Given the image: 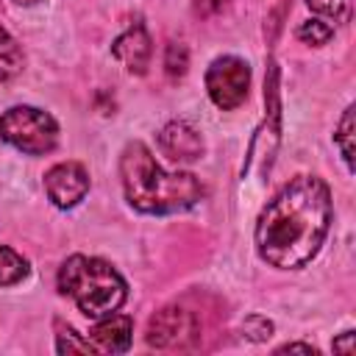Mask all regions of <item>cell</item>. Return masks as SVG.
<instances>
[{"label": "cell", "mask_w": 356, "mask_h": 356, "mask_svg": "<svg viewBox=\"0 0 356 356\" xmlns=\"http://www.w3.org/2000/svg\"><path fill=\"white\" fill-rule=\"evenodd\" d=\"M225 3H228V0H195V11L203 14V17H211V14L222 11Z\"/></svg>", "instance_id": "cell-19"}, {"label": "cell", "mask_w": 356, "mask_h": 356, "mask_svg": "<svg viewBox=\"0 0 356 356\" xmlns=\"http://www.w3.org/2000/svg\"><path fill=\"white\" fill-rule=\"evenodd\" d=\"M25 275H28V261L17 250L0 245V286H14Z\"/></svg>", "instance_id": "cell-12"}, {"label": "cell", "mask_w": 356, "mask_h": 356, "mask_svg": "<svg viewBox=\"0 0 356 356\" xmlns=\"http://www.w3.org/2000/svg\"><path fill=\"white\" fill-rule=\"evenodd\" d=\"M250 89V67L239 56H217L206 70V92L222 111L239 108Z\"/></svg>", "instance_id": "cell-5"}, {"label": "cell", "mask_w": 356, "mask_h": 356, "mask_svg": "<svg viewBox=\"0 0 356 356\" xmlns=\"http://www.w3.org/2000/svg\"><path fill=\"white\" fill-rule=\"evenodd\" d=\"M44 192L53 200V206H58V209L78 206L89 192V175H86L83 164L61 161V164L50 167L44 175Z\"/></svg>", "instance_id": "cell-7"}, {"label": "cell", "mask_w": 356, "mask_h": 356, "mask_svg": "<svg viewBox=\"0 0 356 356\" xmlns=\"http://www.w3.org/2000/svg\"><path fill=\"white\" fill-rule=\"evenodd\" d=\"M0 139L28 156H44L58 142V122L33 106H11L0 114Z\"/></svg>", "instance_id": "cell-4"}, {"label": "cell", "mask_w": 356, "mask_h": 356, "mask_svg": "<svg viewBox=\"0 0 356 356\" xmlns=\"http://www.w3.org/2000/svg\"><path fill=\"white\" fill-rule=\"evenodd\" d=\"M334 36V28L325 19H306L298 28V39L306 44H325Z\"/></svg>", "instance_id": "cell-16"}, {"label": "cell", "mask_w": 356, "mask_h": 356, "mask_svg": "<svg viewBox=\"0 0 356 356\" xmlns=\"http://www.w3.org/2000/svg\"><path fill=\"white\" fill-rule=\"evenodd\" d=\"M131 334H134V320L128 314L111 312L106 317H97L86 339L95 353H125L131 348Z\"/></svg>", "instance_id": "cell-9"}, {"label": "cell", "mask_w": 356, "mask_h": 356, "mask_svg": "<svg viewBox=\"0 0 356 356\" xmlns=\"http://www.w3.org/2000/svg\"><path fill=\"white\" fill-rule=\"evenodd\" d=\"M242 331H245L248 339H253V342H264V339L273 337V323H270L267 317L253 314V317H248V320L242 323Z\"/></svg>", "instance_id": "cell-18"}, {"label": "cell", "mask_w": 356, "mask_h": 356, "mask_svg": "<svg viewBox=\"0 0 356 356\" xmlns=\"http://www.w3.org/2000/svg\"><path fill=\"white\" fill-rule=\"evenodd\" d=\"M306 6L334 22H348L353 11V0H306Z\"/></svg>", "instance_id": "cell-15"}, {"label": "cell", "mask_w": 356, "mask_h": 356, "mask_svg": "<svg viewBox=\"0 0 356 356\" xmlns=\"http://www.w3.org/2000/svg\"><path fill=\"white\" fill-rule=\"evenodd\" d=\"M353 337H356L353 331H345L339 339H334V350H337V353L350 356V353H353Z\"/></svg>", "instance_id": "cell-20"}, {"label": "cell", "mask_w": 356, "mask_h": 356, "mask_svg": "<svg viewBox=\"0 0 356 356\" xmlns=\"http://www.w3.org/2000/svg\"><path fill=\"white\" fill-rule=\"evenodd\" d=\"M58 292L72 298L89 320H97L125 303L128 286L108 261L78 253L58 267Z\"/></svg>", "instance_id": "cell-3"}, {"label": "cell", "mask_w": 356, "mask_h": 356, "mask_svg": "<svg viewBox=\"0 0 356 356\" xmlns=\"http://www.w3.org/2000/svg\"><path fill=\"white\" fill-rule=\"evenodd\" d=\"M278 353H309V356H317V348L312 345H298V342H289V345H281Z\"/></svg>", "instance_id": "cell-21"}, {"label": "cell", "mask_w": 356, "mask_h": 356, "mask_svg": "<svg viewBox=\"0 0 356 356\" xmlns=\"http://www.w3.org/2000/svg\"><path fill=\"white\" fill-rule=\"evenodd\" d=\"M150 53H153L150 36H147V31H145L142 22L131 25V28H128L122 36H117L114 44H111V56H114L117 61H122V67H125L128 72H134V75H145V72H147V67H150Z\"/></svg>", "instance_id": "cell-10"}, {"label": "cell", "mask_w": 356, "mask_h": 356, "mask_svg": "<svg viewBox=\"0 0 356 356\" xmlns=\"http://www.w3.org/2000/svg\"><path fill=\"white\" fill-rule=\"evenodd\" d=\"M14 3H19V6H33L36 0H14Z\"/></svg>", "instance_id": "cell-22"}, {"label": "cell", "mask_w": 356, "mask_h": 356, "mask_svg": "<svg viewBox=\"0 0 356 356\" xmlns=\"http://www.w3.org/2000/svg\"><path fill=\"white\" fill-rule=\"evenodd\" d=\"M331 225V192L317 175L292 178L259 214L256 250L278 270L306 267Z\"/></svg>", "instance_id": "cell-1"}, {"label": "cell", "mask_w": 356, "mask_h": 356, "mask_svg": "<svg viewBox=\"0 0 356 356\" xmlns=\"http://www.w3.org/2000/svg\"><path fill=\"white\" fill-rule=\"evenodd\" d=\"M334 145L339 147L345 167L353 172V106L345 108V114L337 125V134H334Z\"/></svg>", "instance_id": "cell-13"}, {"label": "cell", "mask_w": 356, "mask_h": 356, "mask_svg": "<svg viewBox=\"0 0 356 356\" xmlns=\"http://www.w3.org/2000/svg\"><path fill=\"white\" fill-rule=\"evenodd\" d=\"M58 328V334H56V350L58 353H95L92 350V345H89V339H81V334L78 331H72L70 325H56Z\"/></svg>", "instance_id": "cell-14"}, {"label": "cell", "mask_w": 356, "mask_h": 356, "mask_svg": "<svg viewBox=\"0 0 356 356\" xmlns=\"http://www.w3.org/2000/svg\"><path fill=\"white\" fill-rule=\"evenodd\" d=\"M186 64H189V53H186V47L181 44V42H172V44H167V56H164V70H167V75L175 81V78H181L184 72H186Z\"/></svg>", "instance_id": "cell-17"}, {"label": "cell", "mask_w": 356, "mask_h": 356, "mask_svg": "<svg viewBox=\"0 0 356 356\" xmlns=\"http://www.w3.org/2000/svg\"><path fill=\"white\" fill-rule=\"evenodd\" d=\"M120 178L128 203L145 214H172L195 206L206 186L192 172H167L147 145L128 142L120 156Z\"/></svg>", "instance_id": "cell-2"}, {"label": "cell", "mask_w": 356, "mask_h": 356, "mask_svg": "<svg viewBox=\"0 0 356 356\" xmlns=\"http://www.w3.org/2000/svg\"><path fill=\"white\" fill-rule=\"evenodd\" d=\"M22 47L17 44V39L0 25V81L17 75L22 70Z\"/></svg>", "instance_id": "cell-11"}, {"label": "cell", "mask_w": 356, "mask_h": 356, "mask_svg": "<svg viewBox=\"0 0 356 356\" xmlns=\"http://www.w3.org/2000/svg\"><path fill=\"white\" fill-rule=\"evenodd\" d=\"M159 147L170 161H195L203 156V136L186 120H172L159 131Z\"/></svg>", "instance_id": "cell-8"}, {"label": "cell", "mask_w": 356, "mask_h": 356, "mask_svg": "<svg viewBox=\"0 0 356 356\" xmlns=\"http://www.w3.org/2000/svg\"><path fill=\"white\" fill-rule=\"evenodd\" d=\"M200 337V323L192 312L181 306H167L156 312L147 323V345L159 350H189Z\"/></svg>", "instance_id": "cell-6"}]
</instances>
